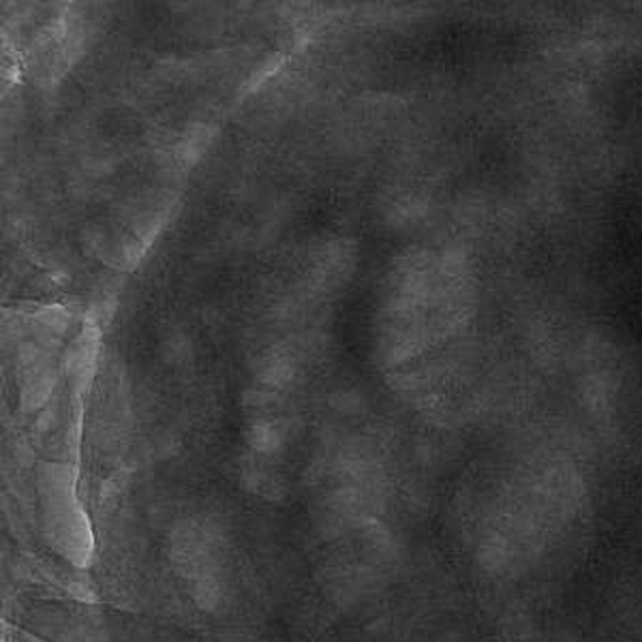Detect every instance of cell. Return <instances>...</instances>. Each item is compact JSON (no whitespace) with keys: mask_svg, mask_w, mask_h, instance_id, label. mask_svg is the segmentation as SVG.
Wrapping results in <instances>:
<instances>
[{"mask_svg":"<svg viewBox=\"0 0 642 642\" xmlns=\"http://www.w3.org/2000/svg\"><path fill=\"white\" fill-rule=\"evenodd\" d=\"M285 62V58H283V54H272L270 58H266V60H261V65H259V69L251 75V80H249V90H255L263 80H268L270 75H274L278 69H281V65Z\"/></svg>","mask_w":642,"mask_h":642,"instance_id":"3","label":"cell"},{"mask_svg":"<svg viewBox=\"0 0 642 642\" xmlns=\"http://www.w3.org/2000/svg\"><path fill=\"white\" fill-rule=\"evenodd\" d=\"M208 146V129H193L180 143V152L187 160H195Z\"/></svg>","mask_w":642,"mask_h":642,"instance_id":"2","label":"cell"},{"mask_svg":"<svg viewBox=\"0 0 642 642\" xmlns=\"http://www.w3.org/2000/svg\"><path fill=\"white\" fill-rule=\"evenodd\" d=\"M97 356H99V330L92 324H88L73 339L65 356V371L75 390H84L88 386L92 371L97 369Z\"/></svg>","mask_w":642,"mask_h":642,"instance_id":"1","label":"cell"}]
</instances>
